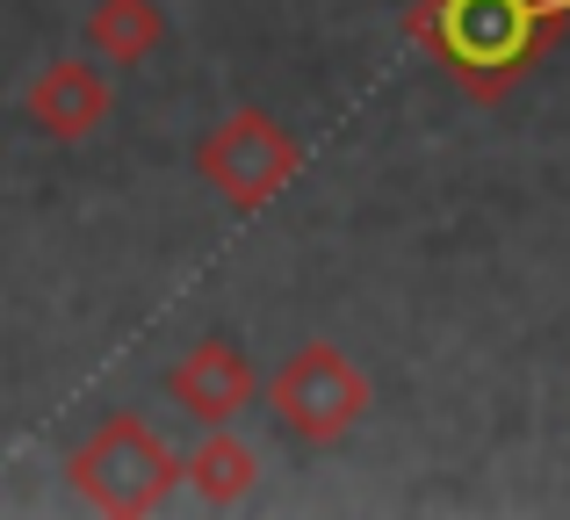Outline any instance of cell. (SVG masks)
<instances>
[{"instance_id": "6da1fadb", "label": "cell", "mask_w": 570, "mask_h": 520, "mask_svg": "<svg viewBox=\"0 0 570 520\" xmlns=\"http://www.w3.org/2000/svg\"><path fill=\"white\" fill-rule=\"evenodd\" d=\"M570 29V0H412L404 37L426 43L470 101H505Z\"/></svg>"}, {"instance_id": "7a4b0ae2", "label": "cell", "mask_w": 570, "mask_h": 520, "mask_svg": "<svg viewBox=\"0 0 570 520\" xmlns=\"http://www.w3.org/2000/svg\"><path fill=\"white\" fill-rule=\"evenodd\" d=\"M66 478H72V492H80L95 513L145 520V513H159L174 499V484H181V455H174L138 412H109V420L72 449Z\"/></svg>"}, {"instance_id": "3957f363", "label": "cell", "mask_w": 570, "mask_h": 520, "mask_svg": "<svg viewBox=\"0 0 570 520\" xmlns=\"http://www.w3.org/2000/svg\"><path fill=\"white\" fill-rule=\"evenodd\" d=\"M267 412H275V426L289 441H304V449H333V441H347L354 426L368 420V376L354 369V354H340L333 340H304L296 354H282V369L261 383Z\"/></svg>"}, {"instance_id": "277c9868", "label": "cell", "mask_w": 570, "mask_h": 520, "mask_svg": "<svg viewBox=\"0 0 570 520\" xmlns=\"http://www.w3.org/2000/svg\"><path fill=\"white\" fill-rule=\"evenodd\" d=\"M296 167H304V145H296L267 109H232L224 124L203 130V145H195V174H203L209 196H217L224 210H238V217L267 210V203L296 181Z\"/></svg>"}, {"instance_id": "5b68a950", "label": "cell", "mask_w": 570, "mask_h": 520, "mask_svg": "<svg viewBox=\"0 0 570 520\" xmlns=\"http://www.w3.org/2000/svg\"><path fill=\"white\" fill-rule=\"evenodd\" d=\"M167 398L188 412V420L203 426H232L238 412H253V398H261V376H253L246 347L224 333H203L181 362L167 369Z\"/></svg>"}, {"instance_id": "8992f818", "label": "cell", "mask_w": 570, "mask_h": 520, "mask_svg": "<svg viewBox=\"0 0 570 520\" xmlns=\"http://www.w3.org/2000/svg\"><path fill=\"white\" fill-rule=\"evenodd\" d=\"M109 80H101V66H87V58H51V66L29 80V95H22V116L43 130V138H58V145H80V138H95L101 124H109Z\"/></svg>"}, {"instance_id": "52a82bcc", "label": "cell", "mask_w": 570, "mask_h": 520, "mask_svg": "<svg viewBox=\"0 0 570 520\" xmlns=\"http://www.w3.org/2000/svg\"><path fill=\"white\" fill-rule=\"evenodd\" d=\"M159 43H167L159 0H95V14H87V51L101 66H145Z\"/></svg>"}, {"instance_id": "ba28073f", "label": "cell", "mask_w": 570, "mask_h": 520, "mask_svg": "<svg viewBox=\"0 0 570 520\" xmlns=\"http://www.w3.org/2000/svg\"><path fill=\"white\" fill-rule=\"evenodd\" d=\"M181 484L203 499V507H238V499L261 484V455H253L232 426H209V441L181 463Z\"/></svg>"}]
</instances>
